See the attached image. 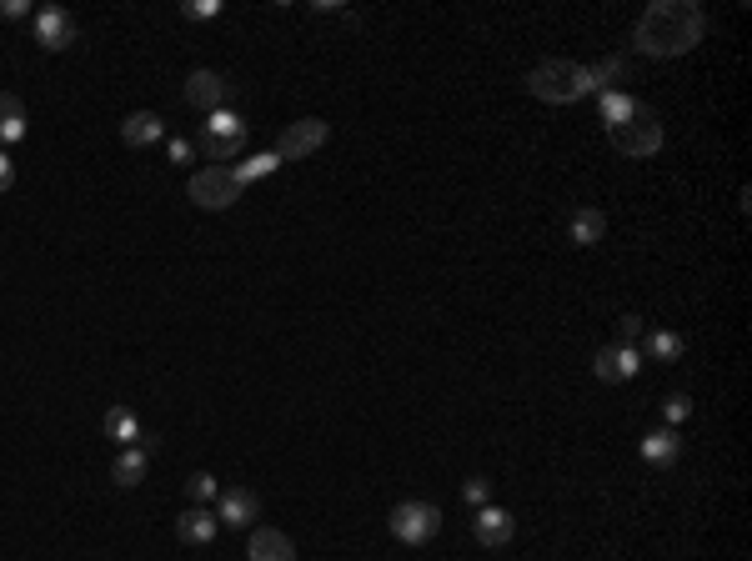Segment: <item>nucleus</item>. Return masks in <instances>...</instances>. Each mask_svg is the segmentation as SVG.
I'll use <instances>...</instances> for the list:
<instances>
[{
  "label": "nucleus",
  "instance_id": "nucleus-15",
  "mask_svg": "<svg viewBox=\"0 0 752 561\" xmlns=\"http://www.w3.org/2000/svg\"><path fill=\"white\" fill-rule=\"evenodd\" d=\"M216 531H221V521H216V511H206V506H191V511L176 516V536H181L186 546H206Z\"/></svg>",
  "mask_w": 752,
  "mask_h": 561
},
{
  "label": "nucleus",
  "instance_id": "nucleus-28",
  "mask_svg": "<svg viewBox=\"0 0 752 561\" xmlns=\"http://www.w3.org/2000/svg\"><path fill=\"white\" fill-rule=\"evenodd\" d=\"M181 16L186 21H211V16H221V0H186Z\"/></svg>",
  "mask_w": 752,
  "mask_h": 561
},
{
  "label": "nucleus",
  "instance_id": "nucleus-30",
  "mask_svg": "<svg viewBox=\"0 0 752 561\" xmlns=\"http://www.w3.org/2000/svg\"><path fill=\"white\" fill-rule=\"evenodd\" d=\"M166 156H171V166H191V161H196V141H186V136H176V141L166 146Z\"/></svg>",
  "mask_w": 752,
  "mask_h": 561
},
{
  "label": "nucleus",
  "instance_id": "nucleus-31",
  "mask_svg": "<svg viewBox=\"0 0 752 561\" xmlns=\"http://www.w3.org/2000/svg\"><path fill=\"white\" fill-rule=\"evenodd\" d=\"M16 186V161H11V151L0 146V191H11Z\"/></svg>",
  "mask_w": 752,
  "mask_h": 561
},
{
  "label": "nucleus",
  "instance_id": "nucleus-24",
  "mask_svg": "<svg viewBox=\"0 0 752 561\" xmlns=\"http://www.w3.org/2000/svg\"><path fill=\"white\" fill-rule=\"evenodd\" d=\"M587 71H592V86H597V91H612V81H622V76H627V61L607 56L602 66H587Z\"/></svg>",
  "mask_w": 752,
  "mask_h": 561
},
{
  "label": "nucleus",
  "instance_id": "nucleus-8",
  "mask_svg": "<svg viewBox=\"0 0 752 561\" xmlns=\"http://www.w3.org/2000/svg\"><path fill=\"white\" fill-rule=\"evenodd\" d=\"M326 136H331L326 121H291V126L281 131V141H276V156H281V161H301V156L321 151Z\"/></svg>",
  "mask_w": 752,
  "mask_h": 561
},
{
  "label": "nucleus",
  "instance_id": "nucleus-11",
  "mask_svg": "<svg viewBox=\"0 0 752 561\" xmlns=\"http://www.w3.org/2000/svg\"><path fill=\"white\" fill-rule=\"evenodd\" d=\"M186 106H196V111H226V81L216 76V71H191L186 76Z\"/></svg>",
  "mask_w": 752,
  "mask_h": 561
},
{
  "label": "nucleus",
  "instance_id": "nucleus-17",
  "mask_svg": "<svg viewBox=\"0 0 752 561\" xmlns=\"http://www.w3.org/2000/svg\"><path fill=\"white\" fill-rule=\"evenodd\" d=\"M146 466H151V451H146V446H121L116 461H111V481H116V486H141V481H146Z\"/></svg>",
  "mask_w": 752,
  "mask_h": 561
},
{
  "label": "nucleus",
  "instance_id": "nucleus-21",
  "mask_svg": "<svg viewBox=\"0 0 752 561\" xmlns=\"http://www.w3.org/2000/svg\"><path fill=\"white\" fill-rule=\"evenodd\" d=\"M597 111H602V126L612 131V126H622V121L637 111V101H632L627 91H597Z\"/></svg>",
  "mask_w": 752,
  "mask_h": 561
},
{
  "label": "nucleus",
  "instance_id": "nucleus-18",
  "mask_svg": "<svg viewBox=\"0 0 752 561\" xmlns=\"http://www.w3.org/2000/svg\"><path fill=\"white\" fill-rule=\"evenodd\" d=\"M567 231H572V246H597V241L607 236V216H602L597 206H577Z\"/></svg>",
  "mask_w": 752,
  "mask_h": 561
},
{
  "label": "nucleus",
  "instance_id": "nucleus-2",
  "mask_svg": "<svg viewBox=\"0 0 752 561\" xmlns=\"http://www.w3.org/2000/svg\"><path fill=\"white\" fill-rule=\"evenodd\" d=\"M527 91L547 106H572V101L592 96L597 86H592V71L577 66V61H542V66L527 71Z\"/></svg>",
  "mask_w": 752,
  "mask_h": 561
},
{
  "label": "nucleus",
  "instance_id": "nucleus-5",
  "mask_svg": "<svg viewBox=\"0 0 752 561\" xmlns=\"http://www.w3.org/2000/svg\"><path fill=\"white\" fill-rule=\"evenodd\" d=\"M241 181H236V171L231 166H201L196 176H191V201L201 206V211H226V206H236L241 201Z\"/></svg>",
  "mask_w": 752,
  "mask_h": 561
},
{
  "label": "nucleus",
  "instance_id": "nucleus-6",
  "mask_svg": "<svg viewBox=\"0 0 752 561\" xmlns=\"http://www.w3.org/2000/svg\"><path fill=\"white\" fill-rule=\"evenodd\" d=\"M241 146H246V121H241L236 111H211V116L201 121V151H206L211 161H231Z\"/></svg>",
  "mask_w": 752,
  "mask_h": 561
},
{
  "label": "nucleus",
  "instance_id": "nucleus-16",
  "mask_svg": "<svg viewBox=\"0 0 752 561\" xmlns=\"http://www.w3.org/2000/svg\"><path fill=\"white\" fill-rule=\"evenodd\" d=\"M677 456H682V441H677V431H672V426H662V431H647V436H642V461H647V466L667 471Z\"/></svg>",
  "mask_w": 752,
  "mask_h": 561
},
{
  "label": "nucleus",
  "instance_id": "nucleus-23",
  "mask_svg": "<svg viewBox=\"0 0 752 561\" xmlns=\"http://www.w3.org/2000/svg\"><path fill=\"white\" fill-rule=\"evenodd\" d=\"M647 351H652V361H682V351H687V341H682L677 331H652V341H647Z\"/></svg>",
  "mask_w": 752,
  "mask_h": 561
},
{
  "label": "nucleus",
  "instance_id": "nucleus-4",
  "mask_svg": "<svg viewBox=\"0 0 752 561\" xmlns=\"http://www.w3.org/2000/svg\"><path fill=\"white\" fill-rule=\"evenodd\" d=\"M387 526H392V536L402 546H427L442 531V506H432V501H402V506H392Z\"/></svg>",
  "mask_w": 752,
  "mask_h": 561
},
{
  "label": "nucleus",
  "instance_id": "nucleus-1",
  "mask_svg": "<svg viewBox=\"0 0 752 561\" xmlns=\"http://www.w3.org/2000/svg\"><path fill=\"white\" fill-rule=\"evenodd\" d=\"M702 41V11L692 6V0H657V6L642 11L637 21V51L642 56H682Z\"/></svg>",
  "mask_w": 752,
  "mask_h": 561
},
{
  "label": "nucleus",
  "instance_id": "nucleus-29",
  "mask_svg": "<svg viewBox=\"0 0 752 561\" xmlns=\"http://www.w3.org/2000/svg\"><path fill=\"white\" fill-rule=\"evenodd\" d=\"M637 336H642V316L627 311V316L617 321V346H637Z\"/></svg>",
  "mask_w": 752,
  "mask_h": 561
},
{
  "label": "nucleus",
  "instance_id": "nucleus-22",
  "mask_svg": "<svg viewBox=\"0 0 752 561\" xmlns=\"http://www.w3.org/2000/svg\"><path fill=\"white\" fill-rule=\"evenodd\" d=\"M276 166H281V156H276V151H261V156H246V161H241V166H231V171H236V181H241V186H251V181L271 176Z\"/></svg>",
  "mask_w": 752,
  "mask_h": 561
},
{
  "label": "nucleus",
  "instance_id": "nucleus-20",
  "mask_svg": "<svg viewBox=\"0 0 752 561\" xmlns=\"http://www.w3.org/2000/svg\"><path fill=\"white\" fill-rule=\"evenodd\" d=\"M101 426H106V436H111L116 446H136V441H141V421H136L126 406H111Z\"/></svg>",
  "mask_w": 752,
  "mask_h": 561
},
{
  "label": "nucleus",
  "instance_id": "nucleus-13",
  "mask_svg": "<svg viewBox=\"0 0 752 561\" xmlns=\"http://www.w3.org/2000/svg\"><path fill=\"white\" fill-rule=\"evenodd\" d=\"M246 561H296V546L276 526H256L246 541Z\"/></svg>",
  "mask_w": 752,
  "mask_h": 561
},
{
  "label": "nucleus",
  "instance_id": "nucleus-26",
  "mask_svg": "<svg viewBox=\"0 0 752 561\" xmlns=\"http://www.w3.org/2000/svg\"><path fill=\"white\" fill-rule=\"evenodd\" d=\"M662 416H667V426H682V421L692 416V401H687L682 391H672V396L662 401Z\"/></svg>",
  "mask_w": 752,
  "mask_h": 561
},
{
  "label": "nucleus",
  "instance_id": "nucleus-3",
  "mask_svg": "<svg viewBox=\"0 0 752 561\" xmlns=\"http://www.w3.org/2000/svg\"><path fill=\"white\" fill-rule=\"evenodd\" d=\"M607 136H612V146H617L622 156H632V161H647V156L662 151V121H657L647 106H637V111H632L622 126H612Z\"/></svg>",
  "mask_w": 752,
  "mask_h": 561
},
{
  "label": "nucleus",
  "instance_id": "nucleus-25",
  "mask_svg": "<svg viewBox=\"0 0 752 561\" xmlns=\"http://www.w3.org/2000/svg\"><path fill=\"white\" fill-rule=\"evenodd\" d=\"M186 496H191L196 506H206L211 496H221V486H216V476H211V471H196V476L186 481Z\"/></svg>",
  "mask_w": 752,
  "mask_h": 561
},
{
  "label": "nucleus",
  "instance_id": "nucleus-14",
  "mask_svg": "<svg viewBox=\"0 0 752 561\" xmlns=\"http://www.w3.org/2000/svg\"><path fill=\"white\" fill-rule=\"evenodd\" d=\"M161 136H166V121H161L156 111H131V116L121 121V141L136 146V151H141V146H156Z\"/></svg>",
  "mask_w": 752,
  "mask_h": 561
},
{
  "label": "nucleus",
  "instance_id": "nucleus-27",
  "mask_svg": "<svg viewBox=\"0 0 752 561\" xmlns=\"http://www.w3.org/2000/svg\"><path fill=\"white\" fill-rule=\"evenodd\" d=\"M462 496H467V506H487V501H492V481H487V476H467Z\"/></svg>",
  "mask_w": 752,
  "mask_h": 561
},
{
  "label": "nucleus",
  "instance_id": "nucleus-9",
  "mask_svg": "<svg viewBox=\"0 0 752 561\" xmlns=\"http://www.w3.org/2000/svg\"><path fill=\"white\" fill-rule=\"evenodd\" d=\"M592 371H597L602 381H617V386H622V381H632V376L642 371V351H637V346H617V341H612V346H602V351H597Z\"/></svg>",
  "mask_w": 752,
  "mask_h": 561
},
{
  "label": "nucleus",
  "instance_id": "nucleus-12",
  "mask_svg": "<svg viewBox=\"0 0 752 561\" xmlns=\"http://www.w3.org/2000/svg\"><path fill=\"white\" fill-rule=\"evenodd\" d=\"M512 531H517L512 511H502V506H477V516H472V536H477L482 546H507V541H512Z\"/></svg>",
  "mask_w": 752,
  "mask_h": 561
},
{
  "label": "nucleus",
  "instance_id": "nucleus-19",
  "mask_svg": "<svg viewBox=\"0 0 752 561\" xmlns=\"http://www.w3.org/2000/svg\"><path fill=\"white\" fill-rule=\"evenodd\" d=\"M21 136H26V106H21V96L0 91V146H16Z\"/></svg>",
  "mask_w": 752,
  "mask_h": 561
},
{
  "label": "nucleus",
  "instance_id": "nucleus-7",
  "mask_svg": "<svg viewBox=\"0 0 752 561\" xmlns=\"http://www.w3.org/2000/svg\"><path fill=\"white\" fill-rule=\"evenodd\" d=\"M36 41L46 51H71L81 41V21L66 11V6H41L36 11Z\"/></svg>",
  "mask_w": 752,
  "mask_h": 561
},
{
  "label": "nucleus",
  "instance_id": "nucleus-10",
  "mask_svg": "<svg viewBox=\"0 0 752 561\" xmlns=\"http://www.w3.org/2000/svg\"><path fill=\"white\" fill-rule=\"evenodd\" d=\"M256 516H261V496H256V491H246V486H231V491H221V506H216V521H221V526H236V531H246Z\"/></svg>",
  "mask_w": 752,
  "mask_h": 561
},
{
  "label": "nucleus",
  "instance_id": "nucleus-32",
  "mask_svg": "<svg viewBox=\"0 0 752 561\" xmlns=\"http://www.w3.org/2000/svg\"><path fill=\"white\" fill-rule=\"evenodd\" d=\"M0 16H6V21H21V16H31V0H0Z\"/></svg>",
  "mask_w": 752,
  "mask_h": 561
}]
</instances>
